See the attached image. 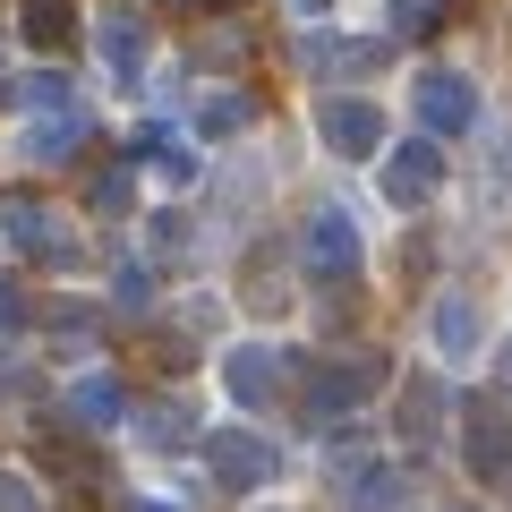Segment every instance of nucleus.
I'll return each mask as SVG.
<instances>
[{"mask_svg":"<svg viewBox=\"0 0 512 512\" xmlns=\"http://www.w3.org/2000/svg\"><path fill=\"white\" fill-rule=\"evenodd\" d=\"M376 384H384V359H367V350L359 359H325L316 367V393H308V419H342V410L367 402Z\"/></svg>","mask_w":512,"mask_h":512,"instance_id":"nucleus-6","label":"nucleus"},{"mask_svg":"<svg viewBox=\"0 0 512 512\" xmlns=\"http://www.w3.org/2000/svg\"><path fill=\"white\" fill-rule=\"evenodd\" d=\"M9 384H26V367L9 359V350H0V393H9Z\"/></svg>","mask_w":512,"mask_h":512,"instance_id":"nucleus-26","label":"nucleus"},{"mask_svg":"<svg viewBox=\"0 0 512 512\" xmlns=\"http://www.w3.org/2000/svg\"><path fill=\"white\" fill-rule=\"evenodd\" d=\"M18 325H26V291H18V282H0V342H9Z\"/></svg>","mask_w":512,"mask_h":512,"instance_id":"nucleus-24","label":"nucleus"},{"mask_svg":"<svg viewBox=\"0 0 512 512\" xmlns=\"http://www.w3.org/2000/svg\"><path fill=\"white\" fill-rule=\"evenodd\" d=\"M436 402H444V393H436V384H402V436H410V453H427V444H436Z\"/></svg>","mask_w":512,"mask_h":512,"instance_id":"nucleus-15","label":"nucleus"},{"mask_svg":"<svg viewBox=\"0 0 512 512\" xmlns=\"http://www.w3.org/2000/svg\"><path fill=\"white\" fill-rule=\"evenodd\" d=\"M461 470L478 478L512 470V410L495 393H461Z\"/></svg>","mask_w":512,"mask_h":512,"instance_id":"nucleus-1","label":"nucleus"},{"mask_svg":"<svg viewBox=\"0 0 512 512\" xmlns=\"http://www.w3.org/2000/svg\"><path fill=\"white\" fill-rule=\"evenodd\" d=\"M0 512H43V495L26 487V478H9V470H0Z\"/></svg>","mask_w":512,"mask_h":512,"instance_id":"nucleus-23","label":"nucleus"},{"mask_svg":"<svg viewBox=\"0 0 512 512\" xmlns=\"http://www.w3.org/2000/svg\"><path fill=\"white\" fill-rule=\"evenodd\" d=\"M359 231H350V214H342V205H316V214H308V265H316V274H325V282H350V274H359Z\"/></svg>","mask_w":512,"mask_h":512,"instance_id":"nucleus-7","label":"nucleus"},{"mask_svg":"<svg viewBox=\"0 0 512 512\" xmlns=\"http://www.w3.org/2000/svg\"><path fill=\"white\" fill-rule=\"evenodd\" d=\"M291 9H299V18H325V9H333V0H291Z\"/></svg>","mask_w":512,"mask_h":512,"instance_id":"nucleus-27","label":"nucleus"},{"mask_svg":"<svg viewBox=\"0 0 512 512\" xmlns=\"http://www.w3.org/2000/svg\"><path fill=\"white\" fill-rule=\"evenodd\" d=\"M427 333H436L444 359H470V350H478V299L444 291V299H436V325H427Z\"/></svg>","mask_w":512,"mask_h":512,"instance_id":"nucleus-12","label":"nucleus"},{"mask_svg":"<svg viewBox=\"0 0 512 512\" xmlns=\"http://www.w3.org/2000/svg\"><path fill=\"white\" fill-rule=\"evenodd\" d=\"M222 384H231V402H274V384H282V350L274 342H248L222 359Z\"/></svg>","mask_w":512,"mask_h":512,"instance_id":"nucleus-11","label":"nucleus"},{"mask_svg":"<svg viewBox=\"0 0 512 512\" xmlns=\"http://www.w3.org/2000/svg\"><path fill=\"white\" fill-rule=\"evenodd\" d=\"M410 111L427 120V137H461V128L478 120V86L453 77V69H427L419 86H410Z\"/></svg>","mask_w":512,"mask_h":512,"instance_id":"nucleus-4","label":"nucleus"},{"mask_svg":"<svg viewBox=\"0 0 512 512\" xmlns=\"http://www.w3.org/2000/svg\"><path fill=\"white\" fill-rule=\"evenodd\" d=\"M316 137H325L342 163H367V154H384V111L359 103V94H333V103L316 111Z\"/></svg>","mask_w":512,"mask_h":512,"instance_id":"nucleus-3","label":"nucleus"},{"mask_svg":"<svg viewBox=\"0 0 512 512\" xmlns=\"http://www.w3.org/2000/svg\"><path fill=\"white\" fill-rule=\"evenodd\" d=\"M0 222H9V239H18L26 256H52V265H77V256H86V248H77V231L60 214H43V205H9Z\"/></svg>","mask_w":512,"mask_h":512,"instance_id":"nucleus-8","label":"nucleus"},{"mask_svg":"<svg viewBox=\"0 0 512 512\" xmlns=\"http://www.w3.org/2000/svg\"><path fill=\"white\" fill-rule=\"evenodd\" d=\"M146 436H154V444H188V436H197V410H188V402L154 410V419H146Z\"/></svg>","mask_w":512,"mask_h":512,"instance_id":"nucleus-19","label":"nucleus"},{"mask_svg":"<svg viewBox=\"0 0 512 512\" xmlns=\"http://www.w3.org/2000/svg\"><path fill=\"white\" fill-rule=\"evenodd\" d=\"M444 188V154L427 146V137H410V146H384V205H427Z\"/></svg>","mask_w":512,"mask_h":512,"instance_id":"nucleus-5","label":"nucleus"},{"mask_svg":"<svg viewBox=\"0 0 512 512\" xmlns=\"http://www.w3.org/2000/svg\"><path fill=\"white\" fill-rule=\"evenodd\" d=\"M94 43H103V60H111V77H120V86H137V77H146V18H137V9H103Z\"/></svg>","mask_w":512,"mask_h":512,"instance_id":"nucleus-10","label":"nucleus"},{"mask_svg":"<svg viewBox=\"0 0 512 512\" xmlns=\"http://www.w3.org/2000/svg\"><path fill=\"white\" fill-rule=\"evenodd\" d=\"M393 504H402V470H393V461H376V470L350 487V512H393Z\"/></svg>","mask_w":512,"mask_h":512,"instance_id":"nucleus-17","label":"nucleus"},{"mask_svg":"<svg viewBox=\"0 0 512 512\" xmlns=\"http://www.w3.org/2000/svg\"><path fill=\"white\" fill-rule=\"evenodd\" d=\"M26 43H35V52H69L77 43V9L69 0H26Z\"/></svg>","mask_w":512,"mask_h":512,"instance_id":"nucleus-13","label":"nucleus"},{"mask_svg":"<svg viewBox=\"0 0 512 512\" xmlns=\"http://www.w3.org/2000/svg\"><path fill=\"white\" fill-rule=\"evenodd\" d=\"M77 419H86V427H120L128 419V384L120 376H86V384H77Z\"/></svg>","mask_w":512,"mask_h":512,"instance_id":"nucleus-14","label":"nucleus"},{"mask_svg":"<svg viewBox=\"0 0 512 512\" xmlns=\"http://www.w3.org/2000/svg\"><path fill=\"white\" fill-rule=\"evenodd\" d=\"M86 146V120H77V111H60L52 128H26V154H35V163H60V154H77Z\"/></svg>","mask_w":512,"mask_h":512,"instance_id":"nucleus-16","label":"nucleus"},{"mask_svg":"<svg viewBox=\"0 0 512 512\" xmlns=\"http://www.w3.org/2000/svg\"><path fill=\"white\" fill-rule=\"evenodd\" d=\"M128 188H137L128 171H103V180H94V205H103V214H128V205H137Z\"/></svg>","mask_w":512,"mask_h":512,"instance_id":"nucleus-22","label":"nucleus"},{"mask_svg":"<svg viewBox=\"0 0 512 512\" xmlns=\"http://www.w3.org/2000/svg\"><path fill=\"white\" fill-rule=\"evenodd\" d=\"M146 154H154V163H163V180H180V188L197 180V154H188L180 137H163V128H154V137H146Z\"/></svg>","mask_w":512,"mask_h":512,"instance_id":"nucleus-18","label":"nucleus"},{"mask_svg":"<svg viewBox=\"0 0 512 512\" xmlns=\"http://www.w3.org/2000/svg\"><path fill=\"white\" fill-rule=\"evenodd\" d=\"M427 18H436V0H393V26H402V35H419Z\"/></svg>","mask_w":512,"mask_h":512,"instance_id":"nucleus-25","label":"nucleus"},{"mask_svg":"<svg viewBox=\"0 0 512 512\" xmlns=\"http://www.w3.org/2000/svg\"><path fill=\"white\" fill-rule=\"evenodd\" d=\"M197 128H205V137H231V128H248V103H239V94H214Z\"/></svg>","mask_w":512,"mask_h":512,"instance_id":"nucleus-21","label":"nucleus"},{"mask_svg":"<svg viewBox=\"0 0 512 512\" xmlns=\"http://www.w3.org/2000/svg\"><path fill=\"white\" fill-rule=\"evenodd\" d=\"M299 60H308L316 77H367V69H384V43L376 35H308Z\"/></svg>","mask_w":512,"mask_h":512,"instance_id":"nucleus-9","label":"nucleus"},{"mask_svg":"<svg viewBox=\"0 0 512 512\" xmlns=\"http://www.w3.org/2000/svg\"><path fill=\"white\" fill-rule=\"evenodd\" d=\"M205 461H214L222 487H265V478L282 470L274 436H256V427H214V436H205Z\"/></svg>","mask_w":512,"mask_h":512,"instance_id":"nucleus-2","label":"nucleus"},{"mask_svg":"<svg viewBox=\"0 0 512 512\" xmlns=\"http://www.w3.org/2000/svg\"><path fill=\"white\" fill-rule=\"evenodd\" d=\"M18 103H26V111H43V103H52V111H69V77H52V69H43V77H26V86H18Z\"/></svg>","mask_w":512,"mask_h":512,"instance_id":"nucleus-20","label":"nucleus"},{"mask_svg":"<svg viewBox=\"0 0 512 512\" xmlns=\"http://www.w3.org/2000/svg\"><path fill=\"white\" fill-rule=\"evenodd\" d=\"M137 512H171V504H137Z\"/></svg>","mask_w":512,"mask_h":512,"instance_id":"nucleus-28","label":"nucleus"}]
</instances>
